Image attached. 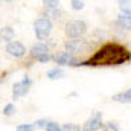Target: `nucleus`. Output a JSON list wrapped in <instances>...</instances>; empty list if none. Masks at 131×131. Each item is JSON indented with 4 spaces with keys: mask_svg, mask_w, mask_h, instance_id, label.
I'll return each mask as SVG.
<instances>
[{
    "mask_svg": "<svg viewBox=\"0 0 131 131\" xmlns=\"http://www.w3.org/2000/svg\"><path fill=\"white\" fill-rule=\"evenodd\" d=\"M131 53L116 43L104 44L98 52L87 61H81V66H121L130 61Z\"/></svg>",
    "mask_w": 131,
    "mask_h": 131,
    "instance_id": "obj_1",
    "label": "nucleus"
},
{
    "mask_svg": "<svg viewBox=\"0 0 131 131\" xmlns=\"http://www.w3.org/2000/svg\"><path fill=\"white\" fill-rule=\"evenodd\" d=\"M34 32L37 35V40L44 41L52 32V21H50V18H47V17L37 18L34 21Z\"/></svg>",
    "mask_w": 131,
    "mask_h": 131,
    "instance_id": "obj_2",
    "label": "nucleus"
},
{
    "mask_svg": "<svg viewBox=\"0 0 131 131\" xmlns=\"http://www.w3.org/2000/svg\"><path fill=\"white\" fill-rule=\"evenodd\" d=\"M87 32V25L82 20H70L66 25V34L69 38H78Z\"/></svg>",
    "mask_w": 131,
    "mask_h": 131,
    "instance_id": "obj_3",
    "label": "nucleus"
},
{
    "mask_svg": "<svg viewBox=\"0 0 131 131\" xmlns=\"http://www.w3.org/2000/svg\"><path fill=\"white\" fill-rule=\"evenodd\" d=\"M64 47L67 52H70V53H85L87 50H89V43L85 41V40H82V38H72V40H69V41H66L64 43Z\"/></svg>",
    "mask_w": 131,
    "mask_h": 131,
    "instance_id": "obj_4",
    "label": "nucleus"
},
{
    "mask_svg": "<svg viewBox=\"0 0 131 131\" xmlns=\"http://www.w3.org/2000/svg\"><path fill=\"white\" fill-rule=\"evenodd\" d=\"M31 85H32L31 78H29L28 75H26V76H23V79H21V81H18V82H15V84H14V87H12V98L18 99V98H21V96H25V95L29 92Z\"/></svg>",
    "mask_w": 131,
    "mask_h": 131,
    "instance_id": "obj_5",
    "label": "nucleus"
},
{
    "mask_svg": "<svg viewBox=\"0 0 131 131\" xmlns=\"http://www.w3.org/2000/svg\"><path fill=\"white\" fill-rule=\"evenodd\" d=\"M101 128H104V124H102V114L99 111H95L82 127V130L85 131H96Z\"/></svg>",
    "mask_w": 131,
    "mask_h": 131,
    "instance_id": "obj_6",
    "label": "nucleus"
},
{
    "mask_svg": "<svg viewBox=\"0 0 131 131\" xmlns=\"http://www.w3.org/2000/svg\"><path fill=\"white\" fill-rule=\"evenodd\" d=\"M6 52H8V55H11L14 58H21L26 53V47L20 41H9L6 44Z\"/></svg>",
    "mask_w": 131,
    "mask_h": 131,
    "instance_id": "obj_7",
    "label": "nucleus"
},
{
    "mask_svg": "<svg viewBox=\"0 0 131 131\" xmlns=\"http://www.w3.org/2000/svg\"><path fill=\"white\" fill-rule=\"evenodd\" d=\"M53 60H55V63L57 64H61V66H81V61H76L75 60V57H73V53H70V52H61V53H57L55 57H53Z\"/></svg>",
    "mask_w": 131,
    "mask_h": 131,
    "instance_id": "obj_8",
    "label": "nucleus"
},
{
    "mask_svg": "<svg viewBox=\"0 0 131 131\" xmlns=\"http://www.w3.org/2000/svg\"><path fill=\"white\" fill-rule=\"evenodd\" d=\"M47 53H49V46L46 43H43V41L34 44L32 47H31V57H34L35 60H38L40 57H44Z\"/></svg>",
    "mask_w": 131,
    "mask_h": 131,
    "instance_id": "obj_9",
    "label": "nucleus"
},
{
    "mask_svg": "<svg viewBox=\"0 0 131 131\" xmlns=\"http://www.w3.org/2000/svg\"><path fill=\"white\" fill-rule=\"evenodd\" d=\"M111 99H113L114 102H119V104H127V102H131V89H128L127 92H122V93L114 95Z\"/></svg>",
    "mask_w": 131,
    "mask_h": 131,
    "instance_id": "obj_10",
    "label": "nucleus"
},
{
    "mask_svg": "<svg viewBox=\"0 0 131 131\" xmlns=\"http://www.w3.org/2000/svg\"><path fill=\"white\" fill-rule=\"evenodd\" d=\"M116 23L117 25H121L124 29H131V15H127V14H122V15H119L117 18H116Z\"/></svg>",
    "mask_w": 131,
    "mask_h": 131,
    "instance_id": "obj_11",
    "label": "nucleus"
},
{
    "mask_svg": "<svg viewBox=\"0 0 131 131\" xmlns=\"http://www.w3.org/2000/svg\"><path fill=\"white\" fill-rule=\"evenodd\" d=\"M44 15L47 17V18H50V20H58L60 17H61V11L55 6V8H46L44 9Z\"/></svg>",
    "mask_w": 131,
    "mask_h": 131,
    "instance_id": "obj_12",
    "label": "nucleus"
},
{
    "mask_svg": "<svg viewBox=\"0 0 131 131\" xmlns=\"http://www.w3.org/2000/svg\"><path fill=\"white\" fill-rule=\"evenodd\" d=\"M12 37H14V31H12L11 26H3L2 28V41L9 43L12 40Z\"/></svg>",
    "mask_w": 131,
    "mask_h": 131,
    "instance_id": "obj_13",
    "label": "nucleus"
},
{
    "mask_svg": "<svg viewBox=\"0 0 131 131\" xmlns=\"http://www.w3.org/2000/svg\"><path fill=\"white\" fill-rule=\"evenodd\" d=\"M117 6L122 11V14L131 15V0H117Z\"/></svg>",
    "mask_w": 131,
    "mask_h": 131,
    "instance_id": "obj_14",
    "label": "nucleus"
},
{
    "mask_svg": "<svg viewBox=\"0 0 131 131\" xmlns=\"http://www.w3.org/2000/svg\"><path fill=\"white\" fill-rule=\"evenodd\" d=\"M66 73L61 70V69H50L49 72H47V78L49 79H52V81H55V79H61V78H64Z\"/></svg>",
    "mask_w": 131,
    "mask_h": 131,
    "instance_id": "obj_15",
    "label": "nucleus"
},
{
    "mask_svg": "<svg viewBox=\"0 0 131 131\" xmlns=\"http://www.w3.org/2000/svg\"><path fill=\"white\" fill-rule=\"evenodd\" d=\"M47 131H60V130H63V127H60L57 122H47V125L44 127Z\"/></svg>",
    "mask_w": 131,
    "mask_h": 131,
    "instance_id": "obj_16",
    "label": "nucleus"
},
{
    "mask_svg": "<svg viewBox=\"0 0 131 131\" xmlns=\"http://www.w3.org/2000/svg\"><path fill=\"white\" fill-rule=\"evenodd\" d=\"M14 110H15L14 104H8V105L3 108V114H5V116H11V114L14 113Z\"/></svg>",
    "mask_w": 131,
    "mask_h": 131,
    "instance_id": "obj_17",
    "label": "nucleus"
},
{
    "mask_svg": "<svg viewBox=\"0 0 131 131\" xmlns=\"http://www.w3.org/2000/svg\"><path fill=\"white\" fill-rule=\"evenodd\" d=\"M72 8L75 11H79V9L84 8V2L82 0H72Z\"/></svg>",
    "mask_w": 131,
    "mask_h": 131,
    "instance_id": "obj_18",
    "label": "nucleus"
},
{
    "mask_svg": "<svg viewBox=\"0 0 131 131\" xmlns=\"http://www.w3.org/2000/svg\"><path fill=\"white\" fill-rule=\"evenodd\" d=\"M63 130L64 131H79V125H75V124H66L63 125Z\"/></svg>",
    "mask_w": 131,
    "mask_h": 131,
    "instance_id": "obj_19",
    "label": "nucleus"
},
{
    "mask_svg": "<svg viewBox=\"0 0 131 131\" xmlns=\"http://www.w3.org/2000/svg\"><path fill=\"white\" fill-rule=\"evenodd\" d=\"M104 130H110V131H117L119 130V127L114 124V122H107V124H104Z\"/></svg>",
    "mask_w": 131,
    "mask_h": 131,
    "instance_id": "obj_20",
    "label": "nucleus"
},
{
    "mask_svg": "<svg viewBox=\"0 0 131 131\" xmlns=\"http://www.w3.org/2000/svg\"><path fill=\"white\" fill-rule=\"evenodd\" d=\"M34 125H35V124H34ZM34 125H31V124H21V125L17 127V130L18 131H32Z\"/></svg>",
    "mask_w": 131,
    "mask_h": 131,
    "instance_id": "obj_21",
    "label": "nucleus"
},
{
    "mask_svg": "<svg viewBox=\"0 0 131 131\" xmlns=\"http://www.w3.org/2000/svg\"><path fill=\"white\" fill-rule=\"evenodd\" d=\"M43 3L46 8H55V6H58L60 0H43Z\"/></svg>",
    "mask_w": 131,
    "mask_h": 131,
    "instance_id": "obj_22",
    "label": "nucleus"
},
{
    "mask_svg": "<svg viewBox=\"0 0 131 131\" xmlns=\"http://www.w3.org/2000/svg\"><path fill=\"white\" fill-rule=\"evenodd\" d=\"M47 119H38L37 122H35V127H38V128H43V127H46L47 125Z\"/></svg>",
    "mask_w": 131,
    "mask_h": 131,
    "instance_id": "obj_23",
    "label": "nucleus"
},
{
    "mask_svg": "<svg viewBox=\"0 0 131 131\" xmlns=\"http://www.w3.org/2000/svg\"><path fill=\"white\" fill-rule=\"evenodd\" d=\"M5 2H6V3H9V2H14V0H5Z\"/></svg>",
    "mask_w": 131,
    "mask_h": 131,
    "instance_id": "obj_24",
    "label": "nucleus"
}]
</instances>
